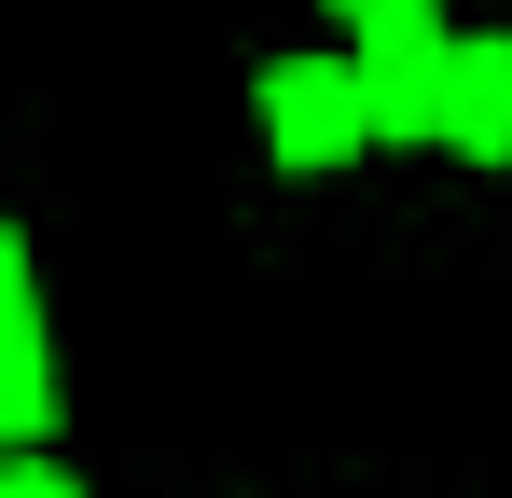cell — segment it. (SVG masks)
<instances>
[{
	"label": "cell",
	"mask_w": 512,
	"mask_h": 498,
	"mask_svg": "<svg viewBox=\"0 0 512 498\" xmlns=\"http://www.w3.org/2000/svg\"><path fill=\"white\" fill-rule=\"evenodd\" d=\"M250 111H263V153H277V166H305V180L374 153V97H360V56H346V42L277 56V70L250 83Z\"/></svg>",
	"instance_id": "1"
},
{
	"label": "cell",
	"mask_w": 512,
	"mask_h": 498,
	"mask_svg": "<svg viewBox=\"0 0 512 498\" xmlns=\"http://www.w3.org/2000/svg\"><path fill=\"white\" fill-rule=\"evenodd\" d=\"M14 443H56V332H42L28 236L0 222V457H14Z\"/></svg>",
	"instance_id": "2"
},
{
	"label": "cell",
	"mask_w": 512,
	"mask_h": 498,
	"mask_svg": "<svg viewBox=\"0 0 512 498\" xmlns=\"http://www.w3.org/2000/svg\"><path fill=\"white\" fill-rule=\"evenodd\" d=\"M429 153L512 166V28H457V42H443V111H429Z\"/></svg>",
	"instance_id": "3"
},
{
	"label": "cell",
	"mask_w": 512,
	"mask_h": 498,
	"mask_svg": "<svg viewBox=\"0 0 512 498\" xmlns=\"http://www.w3.org/2000/svg\"><path fill=\"white\" fill-rule=\"evenodd\" d=\"M443 42L457 28H388V42H346L360 97H374V153H429V111H443Z\"/></svg>",
	"instance_id": "4"
},
{
	"label": "cell",
	"mask_w": 512,
	"mask_h": 498,
	"mask_svg": "<svg viewBox=\"0 0 512 498\" xmlns=\"http://www.w3.org/2000/svg\"><path fill=\"white\" fill-rule=\"evenodd\" d=\"M346 42H388V28H443V0H319Z\"/></svg>",
	"instance_id": "5"
},
{
	"label": "cell",
	"mask_w": 512,
	"mask_h": 498,
	"mask_svg": "<svg viewBox=\"0 0 512 498\" xmlns=\"http://www.w3.org/2000/svg\"><path fill=\"white\" fill-rule=\"evenodd\" d=\"M0 498H84V471H70L56 443H14V457H0Z\"/></svg>",
	"instance_id": "6"
}]
</instances>
